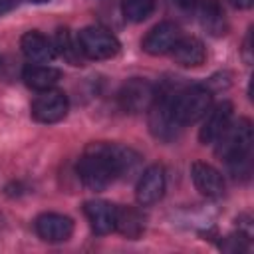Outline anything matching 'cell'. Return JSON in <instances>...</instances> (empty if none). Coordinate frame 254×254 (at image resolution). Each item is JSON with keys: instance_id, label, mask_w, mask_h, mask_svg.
Segmentation results:
<instances>
[{"instance_id": "1", "label": "cell", "mask_w": 254, "mask_h": 254, "mask_svg": "<svg viewBox=\"0 0 254 254\" xmlns=\"http://www.w3.org/2000/svg\"><path fill=\"white\" fill-rule=\"evenodd\" d=\"M139 155L121 145L93 143L77 163V175L89 190H105L115 179L135 169Z\"/></svg>"}, {"instance_id": "2", "label": "cell", "mask_w": 254, "mask_h": 254, "mask_svg": "<svg viewBox=\"0 0 254 254\" xmlns=\"http://www.w3.org/2000/svg\"><path fill=\"white\" fill-rule=\"evenodd\" d=\"M252 123L248 119H238L236 123H228V127L220 133V137L214 141L216 143V155L228 163L232 171H236L250 153L252 147Z\"/></svg>"}, {"instance_id": "3", "label": "cell", "mask_w": 254, "mask_h": 254, "mask_svg": "<svg viewBox=\"0 0 254 254\" xmlns=\"http://www.w3.org/2000/svg\"><path fill=\"white\" fill-rule=\"evenodd\" d=\"M171 107L181 125L194 123L212 107V93L206 87H189L177 95H171Z\"/></svg>"}, {"instance_id": "4", "label": "cell", "mask_w": 254, "mask_h": 254, "mask_svg": "<svg viewBox=\"0 0 254 254\" xmlns=\"http://www.w3.org/2000/svg\"><path fill=\"white\" fill-rule=\"evenodd\" d=\"M79 50L89 60H109L119 52V40L99 26H87L77 36Z\"/></svg>"}, {"instance_id": "5", "label": "cell", "mask_w": 254, "mask_h": 254, "mask_svg": "<svg viewBox=\"0 0 254 254\" xmlns=\"http://www.w3.org/2000/svg\"><path fill=\"white\" fill-rule=\"evenodd\" d=\"M149 111V127L151 133L161 141H173L181 133V123L177 121L173 107H171V95L155 97Z\"/></svg>"}, {"instance_id": "6", "label": "cell", "mask_w": 254, "mask_h": 254, "mask_svg": "<svg viewBox=\"0 0 254 254\" xmlns=\"http://www.w3.org/2000/svg\"><path fill=\"white\" fill-rule=\"evenodd\" d=\"M117 97H119L121 109L129 111V113H141L151 107L157 93H155L153 83H149L147 79H141V77H133L121 85Z\"/></svg>"}, {"instance_id": "7", "label": "cell", "mask_w": 254, "mask_h": 254, "mask_svg": "<svg viewBox=\"0 0 254 254\" xmlns=\"http://www.w3.org/2000/svg\"><path fill=\"white\" fill-rule=\"evenodd\" d=\"M67 97L64 91L48 89L32 101V117L40 123H58L67 115Z\"/></svg>"}, {"instance_id": "8", "label": "cell", "mask_w": 254, "mask_h": 254, "mask_svg": "<svg viewBox=\"0 0 254 254\" xmlns=\"http://www.w3.org/2000/svg\"><path fill=\"white\" fill-rule=\"evenodd\" d=\"M165 192V171L163 167L159 165H151L147 167L139 181H137V187H135V196H137V202L143 204V206H149V204H155Z\"/></svg>"}, {"instance_id": "9", "label": "cell", "mask_w": 254, "mask_h": 254, "mask_svg": "<svg viewBox=\"0 0 254 254\" xmlns=\"http://www.w3.org/2000/svg\"><path fill=\"white\" fill-rule=\"evenodd\" d=\"M36 232L46 242H64L73 232V220L65 214L44 212L36 218Z\"/></svg>"}, {"instance_id": "10", "label": "cell", "mask_w": 254, "mask_h": 254, "mask_svg": "<svg viewBox=\"0 0 254 254\" xmlns=\"http://www.w3.org/2000/svg\"><path fill=\"white\" fill-rule=\"evenodd\" d=\"M181 30L173 22H161L153 26L147 36L143 38V50L151 56H163L173 50V46L179 42Z\"/></svg>"}, {"instance_id": "11", "label": "cell", "mask_w": 254, "mask_h": 254, "mask_svg": "<svg viewBox=\"0 0 254 254\" xmlns=\"http://www.w3.org/2000/svg\"><path fill=\"white\" fill-rule=\"evenodd\" d=\"M83 212L89 220V226L95 234H109L117 224V206L107 200H87Z\"/></svg>"}, {"instance_id": "12", "label": "cell", "mask_w": 254, "mask_h": 254, "mask_svg": "<svg viewBox=\"0 0 254 254\" xmlns=\"http://www.w3.org/2000/svg\"><path fill=\"white\" fill-rule=\"evenodd\" d=\"M190 177H192V183L196 187V190L208 198H218L222 196L224 192V181H222V175L208 163H192L190 167Z\"/></svg>"}, {"instance_id": "13", "label": "cell", "mask_w": 254, "mask_h": 254, "mask_svg": "<svg viewBox=\"0 0 254 254\" xmlns=\"http://www.w3.org/2000/svg\"><path fill=\"white\" fill-rule=\"evenodd\" d=\"M232 121V103L230 101H222L218 103L216 107L208 109V115L200 127V133H198V139L206 145V143H214L220 133L228 127V123Z\"/></svg>"}, {"instance_id": "14", "label": "cell", "mask_w": 254, "mask_h": 254, "mask_svg": "<svg viewBox=\"0 0 254 254\" xmlns=\"http://www.w3.org/2000/svg\"><path fill=\"white\" fill-rule=\"evenodd\" d=\"M20 48H22V54L30 60V62H36V64H48L50 60H54L56 56V48L54 44L40 32L32 30V32H26L20 40Z\"/></svg>"}, {"instance_id": "15", "label": "cell", "mask_w": 254, "mask_h": 254, "mask_svg": "<svg viewBox=\"0 0 254 254\" xmlns=\"http://www.w3.org/2000/svg\"><path fill=\"white\" fill-rule=\"evenodd\" d=\"M173 60L183 67H196L206 60L204 44L196 38H179V42L171 50Z\"/></svg>"}, {"instance_id": "16", "label": "cell", "mask_w": 254, "mask_h": 254, "mask_svg": "<svg viewBox=\"0 0 254 254\" xmlns=\"http://www.w3.org/2000/svg\"><path fill=\"white\" fill-rule=\"evenodd\" d=\"M22 79L30 89L36 91H48L58 85L62 79V71L52 67V65H40V64H30L22 71Z\"/></svg>"}, {"instance_id": "17", "label": "cell", "mask_w": 254, "mask_h": 254, "mask_svg": "<svg viewBox=\"0 0 254 254\" xmlns=\"http://www.w3.org/2000/svg\"><path fill=\"white\" fill-rule=\"evenodd\" d=\"M115 230H119L121 234H125L127 238H139L141 232L145 230V218L139 210L125 206V208H117V224Z\"/></svg>"}, {"instance_id": "18", "label": "cell", "mask_w": 254, "mask_h": 254, "mask_svg": "<svg viewBox=\"0 0 254 254\" xmlns=\"http://www.w3.org/2000/svg\"><path fill=\"white\" fill-rule=\"evenodd\" d=\"M56 52L65 60L69 62L71 65H81V50H79V44L77 40L69 34V30H58L56 34V44H54Z\"/></svg>"}, {"instance_id": "19", "label": "cell", "mask_w": 254, "mask_h": 254, "mask_svg": "<svg viewBox=\"0 0 254 254\" xmlns=\"http://www.w3.org/2000/svg\"><path fill=\"white\" fill-rule=\"evenodd\" d=\"M121 10L129 22H143L155 10V0H121Z\"/></svg>"}, {"instance_id": "20", "label": "cell", "mask_w": 254, "mask_h": 254, "mask_svg": "<svg viewBox=\"0 0 254 254\" xmlns=\"http://www.w3.org/2000/svg\"><path fill=\"white\" fill-rule=\"evenodd\" d=\"M181 10H185V12H192V14H196L204 4H206V0H173Z\"/></svg>"}, {"instance_id": "21", "label": "cell", "mask_w": 254, "mask_h": 254, "mask_svg": "<svg viewBox=\"0 0 254 254\" xmlns=\"http://www.w3.org/2000/svg\"><path fill=\"white\" fill-rule=\"evenodd\" d=\"M16 4H18V0H0V16L10 12L12 8H16Z\"/></svg>"}, {"instance_id": "22", "label": "cell", "mask_w": 254, "mask_h": 254, "mask_svg": "<svg viewBox=\"0 0 254 254\" xmlns=\"http://www.w3.org/2000/svg\"><path fill=\"white\" fill-rule=\"evenodd\" d=\"M228 2H230L234 8H250L254 0H228Z\"/></svg>"}, {"instance_id": "23", "label": "cell", "mask_w": 254, "mask_h": 254, "mask_svg": "<svg viewBox=\"0 0 254 254\" xmlns=\"http://www.w3.org/2000/svg\"><path fill=\"white\" fill-rule=\"evenodd\" d=\"M30 2H36V4H44V2H50V0H30Z\"/></svg>"}]
</instances>
